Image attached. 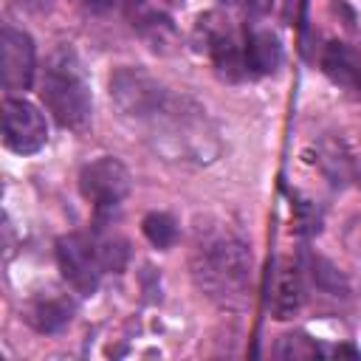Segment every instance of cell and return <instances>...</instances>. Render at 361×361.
<instances>
[{
	"label": "cell",
	"instance_id": "6da1fadb",
	"mask_svg": "<svg viewBox=\"0 0 361 361\" xmlns=\"http://www.w3.org/2000/svg\"><path fill=\"white\" fill-rule=\"evenodd\" d=\"M110 99L133 124L147 127V138L161 152L178 158H203L209 127L206 110L192 99L172 93L141 68H118L110 76Z\"/></svg>",
	"mask_w": 361,
	"mask_h": 361
},
{
	"label": "cell",
	"instance_id": "7a4b0ae2",
	"mask_svg": "<svg viewBox=\"0 0 361 361\" xmlns=\"http://www.w3.org/2000/svg\"><path fill=\"white\" fill-rule=\"evenodd\" d=\"M189 271L197 290L223 310H245L254 293L251 245L223 220H197L192 228Z\"/></svg>",
	"mask_w": 361,
	"mask_h": 361
},
{
	"label": "cell",
	"instance_id": "3957f363",
	"mask_svg": "<svg viewBox=\"0 0 361 361\" xmlns=\"http://www.w3.org/2000/svg\"><path fill=\"white\" fill-rule=\"evenodd\" d=\"M39 99L62 130H85L93 113L90 82L73 48H56L39 79Z\"/></svg>",
	"mask_w": 361,
	"mask_h": 361
},
{
	"label": "cell",
	"instance_id": "277c9868",
	"mask_svg": "<svg viewBox=\"0 0 361 361\" xmlns=\"http://www.w3.org/2000/svg\"><path fill=\"white\" fill-rule=\"evenodd\" d=\"M127 257H130L127 243L116 234L73 231V234H65L56 240V265H59L65 282L82 296L96 293L102 276L107 271L118 274L127 265Z\"/></svg>",
	"mask_w": 361,
	"mask_h": 361
},
{
	"label": "cell",
	"instance_id": "5b68a950",
	"mask_svg": "<svg viewBox=\"0 0 361 361\" xmlns=\"http://www.w3.org/2000/svg\"><path fill=\"white\" fill-rule=\"evenodd\" d=\"M192 39L200 54L212 62L214 73L223 82H251L248 68V25H237L223 11H206L197 17Z\"/></svg>",
	"mask_w": 361,
	"mask_h": 361
},
{
	"label": "cell",
	"instance_id": "8992f818",
	"mask_svg": "<svg viewBox=\"0 0 361 361\" xmlns=\"http://www.w3.org/2000/svg\"><path fill=\"white\" fill-rule=\"evenodd\" d=\"M130 189H133V175L113 155H102V158L85 164L79 172V192L93 206L99 223L113 217L121 209Z\"/></svg>",
	"mask_w": 361,
	"mask_h": 361
},
{
	"label": "cell",
	"instance_id": "52a82bcc",
	"mask_svg": "<svg viewBox=\"0 0 361 361\" xmlns=\"http://www.w3.org/2000/svg\"><path fill=\"white\" fill-rule=\"evenodd\" d=\"M3 141L17 155H34L48 141V124L39 107L23 96H6L3 102Z\"/></svg>",
	"mask_w": 361,
	"mask_h": 361
},
{
	"label": "cell",
	"instance_id": "ba28073f",
	"mask_svg": "<svg viewBox=\"0 0 361 361\" xmlns=\"http://www.w3.org/2000/svg\"><path fill=\"white\" fill-rule=\"evenodd\" d=\"M37 76V48L34 39L14 25L0 31V79L8 93H25Z\"/></svg>",
	"mask_w": 361,
	"mask_h": 361
},
{
	"label": "cell",
	"instance_id": "9c48e42d",
	"mask_svg": "<svg viewBox=\"0 0 361 361\" xmlns=\"http://www.w3.org/2000/svg\"><path fill=\"white\" fill-rule=\"evenodd\" d=\"M307 299V282H305V268L296 259L279 257L274 262L271 279H268V313L279 322L293 319Z\"/></svg>",
	"mask_w": 361,
	"mask_h": 361
},
{
	"label": "cell",
	"instance_id": "30bf717a",
	"mask_svg": "<svg viewBox=\"0 0 361 361\" xmlns=\"http://www.w3.org/2000/svg\"><path fill=\"white\" fill-rule=\"evenodd\" d=\"M319 65L336 87L361 99V42L330 39L319 54Z\"/></svg>",
	"mask_w": 361,
	"mask_h": 361
},
{
	"label": "cell",
	"instance_id": "8fae6325",
	"mask_svg": "<svg viewBox=\"0 0 361 361\" xmlns=\"http://www.w3.org/2000/svg\"><path fill=\"white\" fill-rule=\"evenodd\" d=\"M73 313H76V305L65 296V293H56V290H48V293H37L25 302L23 307V319L31 330L42 333V336H54V333H62L71 322H73Z\"/></svg>",
	"mask_w": 361,
	"mask_h": 361
},
{
	"label": "cell",
	"instance_id": "7c38bea8",
	"mask_svg": "<svg viewBox=\"0 0 361 361\" xmlns=\"http://www.w3.org/2000/svg\"><path fill=\"white\" fill-rule=\"evenodd\" d=\"M180 0H127L133 25L149 39V42H164L172 34V17L169 8L178 6Z\"/></svg>",
	"mask_w": 361,
	"mask_h": 361
},
{
	"label": "cell",
	"instance_id": "4fadbf2b",
	"mask_svg": "<svg viewBox=\"0 0 361 361\" xmlns=\"http://www.w3.org/2000/svg\"><path fill=\"white\" fill-rule=\"evenodd\" d=\"M279 65H282V42H279V37L274 31H268V28L248 25V68H251V79L271 76Z\"/></svg>",
	"mask_w": 361,
	"mask_h": 361
},
{
	"label": "cell",
	"instance_id": "5bb4252c",
	"mask_svg": "<svg viewBox=\"0 0 361 361\" xmlns=\"http://www.w3.org/2000/svg\"><path fill=\"white\" fill-rule=\"evenodd\" d=\"M302 268H305V276H310V282L316 285V290H322L324 296H333V299L347 296V282H344V276H341L338 268L330 265L324 257L307 254Z\"/></svg>",
	"mask_w": 361,
	"mask_h": 361
},
{
	"label": "cell",
	"instance_id": "9a60e30c",
	"mask_svg": "<svg viewBox=\"0 0 361 361\" xmlns=\"http://www.w3.org/2000/svg\"><path fill=\"white\" fill-rule=\"evenodd\" d=\"M141 231L155 248H172L178 243V223L166 212H149L141 220Z\"/></svg>",
	"mask_w": 361,
	"mask_h": 361
},
{
	"label": "cell",
	"instance_id": "2e32d148",
	"mask_svg": "<svg viewBox=\"0 0 361 361\" xmlns=\"http://www.w3.org/2000/svg\"><path fill=\"white\" fill-rule=\"evenodd\" d=\"M274 355H279V358H316V355H322V347L305 333H288L274 347Z\"/></svg>",
	"mask_w": 361,
	"mask_h": 361
},
{
	"label": "cell",
	"instance_id": "e0dca14e",
	"mask_svg": "<svg viewBox=\"0 0 361 361\" xmlns=\"http://www.w3.org/2000/svg\"><path fill=\"white\" fill-rule=\"evenodd\" d=\"M234 11H240L243 17H262L271 11L274 0H226Z\"/></svg>",
	"mask_w": 361,
	"mask_h": 361
},
{
	"label": "cell",
	"instance_id": "ac0fdd59",
	"mask_svg": "<svg viewBox=\"0 0 361 361\" xmlns=\"http://www.w3.org/2000/svg\"><path fill=\"white\" fill-rule=\"evenodd\" d=\"M82 11H87V14H104V11H110L113 8V3L116 0H73Z\"/></svg>",
	"mask_w": 361,
	"mask_h": 361
},
{
	"label": "cell",
	"instance_id": "d6986e66",
	"mask_svg": "<svg viewBox=\"0 0 361 361\" xmlns=\"http://www.w3.org/2000/svg\"><path fill=\"white\" fill-rule=\"evenodd\" d=\"M17 3H23V6H28V8H48L51 6V0H17Z\"/></svg>",
	"mask_w": 361,
	"mask_h": 361
}]
</instances>
